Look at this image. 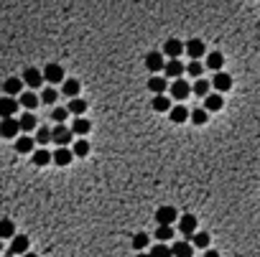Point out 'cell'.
Listing matches in <instances>:
<instances>
[{
	"label": "cell",
	"mask_w": 260,
	"mask_h": 257,
	"mask_svg": "<svg viewBox=\"0 0 260 257\" xmlns=\"http://www.w3.org/2000/svg\"><path fill=\"white\" fill-rule=\"evenodd\" d=\"M3 90H6V97H16V95H23V79H18V76H11V79H6Z\"/></svg>",
	"instance_id": "4fadbf2b"
},
{
	"label": "cell",
	"mask_w": 260,
	"mask_h": 257,
	"mask_svg": "<svg viewBox=\"0 0 260 257\" xmlns=\"http://www.w3.org/2000/svg\"><path fill=\"white\" fill-rule=\"evenodd\" d=\"M179 229H181V234L194 237L197 234V217L194 214H184V217L179 219Z\"/></svg>",
	"instance_id": "8fae6325"
},
{
	"label": "cell",
	"mask_w": 260,
	"mask_h": 257,
	"mask_svg": "<svg viewBox=\"0 0 260 257\" xmlns=\"http://www.w3.org/2000/svg\"><path fill=\"white\" fill-rule=\"evenodd\" d=\"M0 252H3V239H0Z\"/></svg>",
	"instance_id": "f6af8a7d"
},
{
	"label": "cell",
	"mask_w": 260,
	"mask_h": 257,
	"mask_svg": "<svg viewBox=\"0 0 260 257\" xmlns=\"http://www.w3.org/2000/svg\"><path fill=\"white\" fill-rule=\"evenodd\" d=\"M148 90L158 97V95H163V92L168 90V81H166L163 76H151V79H148Z\"/></svg>",
	"instance_id": "e0dca14e"
},
{
	"label": "cell",
	"mask_w": 260,
	"mask_h": 257,
	"mask_svg": "<svg viewBox=\"0 0 260 257\" xmlns=\"http://www.w3.org/2000/svg\"><path fill=\"white\" fill-rule=\"evenodd\" d=\"M8 254H28V237L26 234H16L13 239H11V249H8Z\"/></svg>",
	"instance_id": "7c38bea8"
},
{
	"label": "cell",
	"mask_w": 260,
	"mask_h": 257,
	"mask_svg": "<svg viewBox=\"0 0 260 257\" xmlns=\"http://www.w3.org/2000/svg\"><path fill=\"white\" fill-rule=\"evenodd\" d=\"M21 79H23V84H28L31 90H39L41 84L46 81V79H44V71H39V69H26Z\"/></svg>",
	"instance_id": "8992f818"
},
{
	"label": "cell",
	"mask_w": 260,
	"mask_h": 257,
	"mask_svg": "<svg viewBox=\"0 0 260 257\" xmlns=\"http://www.w3.org/2000/svg\"><path fill=\"white\" fill-rule=\"evenodd\" d=\"M51 117H54L56 125H64V120L69 117V110H66V107H56V110L51 112Z\"/></svg>",
	"instance_id": "74e56055"
},
{
	"label": "cell",
	"mask_w": 260,
	"mask_h": 257,
	"mask_svg": "<svg viewBox=\"0 0 260 257\" xmlns=\"http://www.w3.org/2000/svg\"><path fill=\"white\" fill-rule=\"evenodd\" d=\"M192 244L199 247V249H207V247H209V234H207V232H197V234L192 237Z\"/></svg>",
	"instance_id": "d6a6232c"
},
{
	"label": "cell",
	"mask_w": 260,
	"mask_h": 257,
	"mask_svg": "<svg viewBox=\"0 0 260 257\" xmlns=\"http://www.w3.org/2000/svg\"><path fill=\"white\" fill-rule=\"evenodd\" d=\"M18 130H21V122L16 120V117H11V120H0V138H16L18 140Z\"/></svg>",
	"instance_id": "277c9868"
},
{
	"label": "cell",
	"mask_w": 260,
	"mask_h": 257,
	"mask_svg": "<svg viewBox=\"0 0 260 257\" xmlns=\"http://www.w3.org/2000/svg\"><path fill=\"white\" fill-rule=\"evenodd\" d=\"M176 219H179V214H176L174 206H161V209L156 211V222H158V227H171Z\"/></svg>",
	"instance_id": "5b68a950"
},
{
	"label": "cell",
	"mask_w": 260,
	"mask_h": 257,
	"mask_svg": "<svg viewBox=\"0 0 260 257\" xmlns=\"http://www.w3.org/2000/svg\"><path fill=\"white\" fill-rule=\"evenodd\" d=\"M56 97H59L56 90H44V92H41V102H44V105H54Z\"/></svg>",
	"instance_id": "ab89813d"
},
{
	"label": "cell",
	"mask_w": 260,
	"mask_h": 257,
	"mask_svg": "<svg viewBox=\"0 0 260 257\" xmlns=\"http://www.w3.org/2000/svg\"><path fill=\"white\" fill-rule=\"evenodd\" d=\"M187 71H189L192 76H197V79H202V64H199V61H192V64L187 66Z\"/></svg>",
	"instance_id": "60d3db41"
},
{
	"label": "cell",
	"mask_w": 260,
	"mask_h": 257,
	"mask_svg": "<svg viewBox=\"0 0 260 257\" xmlns=\"http://www.w3.org/2000/svg\"><path fill=\"white\" fill-rule=\"evenodd\" d=\"M222 105H225V100H222V95H209V97L204 100V110H207V112L222 110Z\"/></svg>",
	"instance_id": "484cf974"
},
{
	"label": "cell",
	"mask_w": 260,
	"mask_h": 257,
	"mask_svg": "<svg viewBox=\"0 0 260 257\" xmlns=\"http://www.w3.org/2000/svg\"><path fill=\"white\" fill-rule=\"evenodd\" d=\"M18 122H21V130H36V117L31 115V112H23L21 117H18Z\"/></svg>",
	"instance_id": "4dcf8cb0"
},
{
	"label": "cell",
	"mask_w": 260,
	"mask_h": 257,
	"mask_svg": "<svg viewBox=\"0 0 260 257\" xmlns=\"http://www.w3.org/2000/svg\"><path fill=\"white\" fill-rule=\"evenodd\" d=\"M16 112H18V100H13V97H0V117L11 120Z\"/></svg>",
	"instance_id": "30bf717a"
},
{
	"label": "cell",
	"mask_w": 260,
	"mask_h": 257,
	"mask_svg": "<svg viewBox=\"0 0 260 257\" xmlns=\"http://www.w3.org/2000/svg\"><path fill=\"white\" fill-rule=\"evenodd\" d=\"M145 69L153 71V76H158V71L166 69V56H163V51H151V54H145Z\"/></svg>",
	"instance_id": "6da1fadb"
},
{
	"label": "cell",
	"mask_w": 260,
	"mask_h": 257,
	"mask_svg": "<svg viewBox=\"0 0 260 257\" xmlns=\"http://www.w3.org/2000/svg\"><path fill=\"white\" fill-rule=\"evenodd\" d=\"M18 105H21V107H26V110H33L36 105H39V97H36L33 92H23V95L18 97Z\"/></svg>",
	"instance_id": "4316f807"
},
{
	"label": "cell",
	"mask_w": 260,
	"mask_h": 257,
	"mask_svg": "<svg viewBox=\"0 0 260 257\" xmlns=\"http://www.w3.org/2000/svg\"><path fill=\"white\" fill-rule=\"evenodd\" d=\"M23 257H39V254H33V252H28V254H23Z\"/></svg>",
	"instance_id": "ee69618b"
},
{
	"label": "cell",
	"mask_w": 260,
	"mask_h": 257,
	"mask_svg": "<svg viewBox=\"0 0 260 257\" xmlns=\"http://www.w3.org/2000/svg\"><path fill=\"white\" fill-rule=\"evenodd\" d=\"M36 143H39V145H49L51 143V130H49V127H39V133H36Z\"/></svg>",
	"instance_id": "836d02e7"
},
{
	"label": "cell",
	"mask_w": 260,
	"mask_h": 257,
	"mask_svg": "<svg viewBox=\"0 0 260 257\" xmlns=\"http://www.w3.org/2000/svg\"><path fill=\"white\" fill-rule=\"evenodd\" d=\"M168 117H171V122H176V125H181V122H187V120L192 117V112H189L187 107H181V105H176V107H171V112H168Z\"/></svg>",
	"instance_id": "ac0fdd59"
},
{
	"label": "cell",
	"mask_w": 260,
	"mask_h": 257,
	"mask_svg": "<svg viewBox=\"0 0 260 257\" xmlns=\"http://www.w3.org/2000/svg\"><path fill=\"white\" fill-rule=\"evenodd\" d=\"M151 257H174V252H171V247H166V244H156L153 249H151Z\"/></svg>",
	"instance_id": "8d00e7d4"
},
{
	"label": "cell",
	"mask_w": 260,
	"mask_h": 257,
	"mask_svg": "<svg viewBox=\"0 0 260 257\" xmlns=\"http://www.w3.org/2000/svg\"><path fill=\"white\" fill-rule=\"evenodd\" d=\"M71 153H74V155H79V158H84V155L90 153V143H87L84 138H79L77 143H74V148H71Z\"/></svg>",
	"instance_id": "1f68e13d"
},
{
	"label": "cell",
	"mask_w": 260,
	"mask_h": 257,
	"mask_svg": "<svg viewBox=\"0 0 260 257\" xmlns=\"http://www.w3.org/2000/svg\"><path fill=\"white\" fill-rule=\"evenodd\" d=\"M209 90H212V81H207V79H197V81H194V87H192V95H197V97H204V100H207V97L212 95Z\"/></svg>",
	"instance_id": "ffe728a7"
},
{
	"label": "cell",
	"mask_w": 260,
	"mask_h": 257,
	"mask_svg": "<svg viewBox=\"0 0 260 257\" xmlns=\"http://www.w3.org/2000/svg\"><path fill=\"white\" fill-rule=\"evenodd\" d=\"M204 257H219V254H217L214 249H207V252H204Z\"/></svg>",
	"instance_id": "b9f144b4"
},
{
	"label": "cell",
	"mask_w": 260,
	"mask_h": 257,
	"mask_svg": "<svg viewBox=\"0 0 260 257\" xmlns=\"http://www.w3.org/2000/svg\"><path fill=\"white\" fill-rule=\"evenodd\" d=\"M171 252H174V257H194V244L192 242H174Z\"/></svg>",
	"instance_id": "9a60e30c"
},
{
	"label": "cell",
	"mask_w": 260,
	"mask_h": 257,
	"mask_svg": "<svg viewBox=\"0 0 260 257\" xmlns=\"http://www.w3.org/2000/svg\"><path fill=\"white\" fill-rule=\"evenodd\" d=\"M153 110H156V112H171V100H168L166 95L153 97Z\"/></svg>",
	"instance_id": "f1b7e54d"
},
{
	"label": "cell",
	"mask_w": 260,
	"mask_h": 257,
	"mask_svg": "<svg viewBox=\"0 0 260 257\" xmlns=\"http://www.w3.org/2000/svg\"><path fill=\"white\" fill-rule=\"evenodd\" d=\"M163 71H166V76H171V79L176 81V79H181L184 71H187V66L181 64V59H176V61H166V69H163Z\"/></svg>",
	"instance_id": "2e32d148"
},
{
	"label": "cell",
	"mask_w": 260,
	"mask_h": 257,
	"mask_svg": "<svg viewBox=\"0 0 260 257\" xmlns=\"http://www.w3.org/2000/svg\"><path fill=\"white\" fill-rule=\"evenodd\" d=\"M33 145H36V138H31V135H21V138L16 140V150H18V153H31Z\"/></svg>",
	"instance_id": "7402d4cb"
},
{
	"label": "cell",
	"mask_w": 260,
	"mask_h": 257,
	"mask_svg": "<svg viewBox=\"0 0 260 257\" xmlns=\"http://www.w3.org/2000/svg\"><path fill=\"white\" fill-rule=\"evenodd\" d=\"M90 130H92V125H90V120H84V117H77V120L71 122V133L79 135V138H84Z\"/></svg>",
	"instance_id": "d6986e66"
},
{
	"label": "cell",
	"mask_w": 260,
	"mask_h": 257,
	"mask_svg": "<svg viewBox=\"0 0 260 257\" xmlns=\"http://www.w3.org/2000/svg\"><path fill=\"white\" fill-rule=\"evenodd\" d=\"M66 110H69V112H74L77 117H82V115L87 112V102L77 97V100H71V102H69V107H66Z\"/></svg>",
	"instance_id": "f546056e"
},
{
	"label": "cell",
	"mask_w": 260,
	"mask_h": 257,
	"mask_svg": "<svg viewBox=\"0 0 260 257\" xmlns=\"http://www.w3.org/2000/svg\"><path fill=\"white\" fill-rule=\"evenodd\" d=\"M0 257H11V254H0Z\"/></svg>",
	"instance_id": "bcb514c9"
},
{
	"label": "cell",
	"mask_w": 260,
	"mask_h": 257,
	"mask_svg": "<svg viewBox=\"0 0 260 257\" xmlns=\"http://www.w3.org/2000/svg\"><path fill=\"white\" fill-rule=\"evenodd\" d=\"M44 79L49 81V84H64L66 79H64V69L59 66V64H49L46 69H44Z\"/></svg>",
	"instance_id": "9c48e42d"
},
{
	"label": "cell",
	"mask_w": 260,
	"mask_h": 257,
	"mask_svg": "<svg viewBox=\"0 0 260 257\" xmlns=\"http://www.w3.org/2000/svg\"><path fill=\"white\" fill-rule=\"evenodd\" d=\"M222 64H225V56H222L219 51H212V54H207V66H209V69H214L217 74L222 71Z\"/></svg>",
	"instance_id": "603a6c76"
},
{
	"label": "cell",
	"mask_w": 260,
	"mask_h": 257,
	"mask_svg": "<svg viewBox=\"0 0 260 257\" xmlns=\"http://www.w3.org/2000/svg\"><path fill=\"white\" fill-rule=\"evenodd\" d=\"M161 51H163V56H168V61H176L184 51H187V44H181L179 38H168Z\"/></svg>",
	"instance_id": "3957f363"
},
{
	"label": "cell",
	"mask_w": 260,
	"mask_h": 257,
	"mask_svg": "<svg viewBox=\"0 0 260 257\" xmlns=\"http://www.w3.org/2000/svg\"><path fill=\"white\" fill-rule=\"evenodd\" d=\"M135 257H151V254H145V252H138V254H135Z\"/></svg>",
	"instance_id": "7bdbcfd3"
},
{
	"label": "cell",
	"mask_w": 260,
	"mask_h": 257,
	"mask_svg": "<svg viewBox=\"0 0 260 257\" xmlns=\"http://www.w3.org/2000/svg\"><path fill=\"white\" fill-rule=\"evenodd\" d=\"M54 160V155L49 150H33V165H49Z\"/></svg>",
	"instance_id": "83f0119b"
},
{
	"label": "cell",
	"mask_w": 260,
	"mask_h": 257,
	"mask_svg": "<svg viewBox=\"0 0 260 257\" xmlns=\"http://www.w3.org/2000/svg\"><path fill=\"white\" fill-rule=\"evenodd\" d=\"M71 158H74V153H71L69 148H59V150L54 153V163H56V165H69Z\"/></svg>",
	"instance_id": "d4e9b609"
},
{
	"label": "cell",
	"mask_w": 260,
	"mask_h": 257,
	"mask_svg": "<svg viewBox=\"0 0 260 257\" xmlns=\"http://www.w3.org/2000/svg\"><path fill=\"white\" fill-rule=\"evenodd\" d=\"M189 95H192V84H187L184 79H176V81L171 84V97H174V100L184 102V100H187Z\"/></svg>",
	"instance_id": "52a82bcc"
},
{
	"label": "cell",
	"mask_w": 260,
	"mask_h": 257,
	"mask_svg": "<svg viewBox=\"0 0 260 257\" xmlns=\"http://www.w3.org/2000/svg\"><path fill=\"white\" fill-rule=\"evenodd\" d=\"M212 87L217 90V95H225L227 90H232V76H230V74H225V71L214 74V79H212Z\"/></svg>",
	"instance_id": "ba28073f"
},
{
	"label": "cell",
	"mask_w": 260,
	"mask_h": 257,
	"mask_svg": "<svg viewBox=\"0 0 260 257\" xmlns=\"http://www.w3.org/2000/svg\"><path fill=\"white\" fill-rule=\"evenodd\" d=\"M204 51H207V46H204V41H199V38H192L187 44V54L192 56V61H199V56H204Z\"/></svg>",
	"instance_id": "5bb4252c"
},
{
	"label": "cell",
	"mask_w": 260,
	"mask_h": 257,
	"mask_svg": "<svg viewBox=\"0 0 260 257\" xmlns=\"http://www.w3.org/2000/svg\"><path fill=\"white\" fill-rule=\"evenodd\" d=\"M61 92H64L66 97H71V100H77V95H79V81H77V79H66V81L61 84Z\"/></svg>",
	"instance_id": "44dd1931"
},
{
	"label": "cell",
	"mask_w": 260,
	"mask_h": 257,
	"mask_svg": "<svg viewBox=\"0 0 260 257\" xmlns=\"http://www.w3.org/2000/svg\"><path fill=\"white\" fill-rule=\"evenodd\" d=\"M16 237V224L11 219H0V239H13Z\"/></svg>",
	"instance_id": "cb8c5ba5"
},
{
	"label": "cell",
	"mask_w": 260,
	"mask_h": 257,
	"mask_svg": "<svg viewBox=\"0 0 260 257\" xmlns=\"http://www.w3.org/2000/svg\"><path fill=\"white\" fill-rule=\"evenodd\" d=\"M145 247H148V234H143V232L135 234V237H133V249L140 252V249H145Z\"/></svg>",
	"instance_id": "f35d334b"
},
{
	"label": "cell",
	"mask_w": 260,
	"mask_h": 257,
	"mask_svg": "<svg viewBox=\"0 0 260 257\" xmlns=\"http://www.w3.org/2000/svg\"><path fill=\"white\" fill-rule=\"evenodd\" d=\"M171 237H174V227H158V229H156V239H158L161 244L168 242Z\"/></svg>",
	"instance_id": "d590c367"
},
{
	"label": "cell",
	"mask_w": 260,
	"mask_h": 257,
	"mask_svg": "<svg viewBox=\"0 0 260 257\" xmlns=\"http://www.w3.org/2000/svg\"><path fill=\"white\" fill-rule=\"evenodd\" d=\"M71 138H74V133H71V127H66V125H56L51 130V143H56L59 148H66L71 143Z\"/></svg>",
	"instance_id": "7a4b0ae2"
},
{
	"label": "cell",
	"mask_w": 260,
	"mask_h": 257,
	"mask_svg": "<svg viewBox=\"0 0 260 257\" xmlns=\"http://www.w3.org/2000/svg\"><path fill=\"white\" fill-rule=\"evenodd\" d=\"M207 120H209V112H207L204 107L192 112V122H194V125H207Z\"/></svg>",
	"instance_id": "e575fe53"
}]
</instances>
